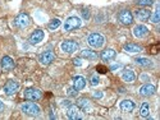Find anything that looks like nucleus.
Here are the masks:
<instances>
[{"label": "nucleus", "instance_id": "4468645a", "mask_svg": "<svg viewBox=\"0 0 160 120\" xmlns=\"http://www.w3.org/2000/svg\"><path fill=\"white\" fill-rule=\"evenodd\" d=\"M155 93V87L150 83L148 84H143L141 88H140V95L141 96H145V97H148V96H151Z\"/></svg>", "mask_w": 160, "mask_h": 120}, {"label": "nucleus", "instance_id": "a878e982", "mask_svg": "<svg viewBox=\"0 0 160 120\" xmlns=\"http://www.w3.org/2000/svg\"><path fill=\"white\" fill-rule=\"evenodd\" d=\"M150 18H151V21H152L154 23H158V22H159V19H160V10H159V8L155 10L154 16L151 14V17H150Z\"/></svg>", "mask_w": 160, "mask_h": 120}, {"label": "nucleus", "instance_id": "72a5a7b5", "mask_svg": "<svg viewBox=\"0 0 160 120\" xmlns=\"http://www.w3.org/2000/svg\"><path fill=\"white\" fill-rule=\"evenodd\" d=\"M94 97H95V98H101V97H102V93H101V92H95V93H94Z\"/></svg>", "mask_w": 160, "mask_h": 120}, {"label": "nucleus", "instance_id": "5701e85b", "mask_svg": "<svg viewBox=\"0 0 160 120\" xmlns=\"http://www.w3.org/2000/svg\"><path fill=\"white\" fill-rule=\"evenodd\" d=\"M149 114H150V105H149V102H143L141 106V110H140V115L142 118H148Z\"/></svg>", "mask_w": 160, "mask_h": 120}, {"label": "nucleus", "instance_id": "c756f323", "mask_svg": "<svg viewBox=\"0 0 160 120\" xmlns=\"http://www.w3.org/2000/svg\"><path fill=\"white\" fill-rule=\"evenodd\" d=\"M99 82H100V81H99V77L94 75V77L91 78V84H92V86H98V84H99Z\"/></svg>", "mask_w": 160, "mask_h": 120}, {"label": "nucleus", "instance_id": "423d86ee", "mask_svg": "<svg viewBox=\"0 0 160 120\" xmlns=\"http://www.w3.org/2000/svg\"><path fill=\"white\" fill-rule=\"evenodd\" d=\"M42 96V92L40 91L38 88H27L24 89V97L27 100H31V101H37L40 100Z\"/></svg>", "mask_w": 160, "mask_h": 120}, {"label": "nucleus", "instance_id": "bb28decb", "mask_svg": "<svg viewBox=\"0 0 160 120\" xmlns=\"http://www.w3.org/2000/svg\"><path fill=\"white\" fill-rule=\"evenodd\" d=\"M137 4L142 7H149L152 4V0H137Z\"/></svg>", "mask_w": 160, "mask_h": 120}, {"label": "nucleus", "instance_id": "393cba45", "mask_svg": "<svg viewBox=\"0 0 160 120\" xmlns=\"http://www.w3.org/2000/svg\"><path fill=\"white\" fill-rule=\"evenodd\" d=\"M77 105H78V108H81V109H82V110H85V111L90 108L88 100H86V98H79V100H78V102H77Z\"/></svg>", "mask_w": 160, "mask_h": 120}, {"label": "nucleus", "instance_id": "f03ea898", "mask_svg": "<svg viewBox=\"0 0 160 120\" xmlns=\"http://www.w3.org/2000/svg\"><path fill=\"white\" fill-rule=\"evenodd\" d=\"M87 42L91 47H95V49H99L104 45L105 42V38L100 33H91L88 37H87Z\"/></svg>", "mask_w": 160, "mask_h": 120}, {"label": "nucleus", "instance_id": "dca6fc26", "mask_svg": "<svg viewBox=\"0 0 160 120\" xmlns=\"http://www.w3.org/2000/svg\"><path fill=\"white\" fill-rule=\"evenodd\" d=\"M119 108L123 113H131L133 109H135V102L132 100H123L119 105Z\"/></svg>", "mask_w": 160, "mask_h": 120}, {"label": "nucleus", "instance_id": "4be33fe9", "mask_svg": "<svg viewBox=\"0 0 160 120\" xmlns=\"http://www.w3.org/2000/svg\"><path fill=\"white\" fill-rule=\"evenodd\" d=\"M135 61H136L137 65H140V66H145V68H148V66H151V65H152V63H151L150 59H148V58H142V56H141V58H136Z\"/></svg>", "mask_w": 160, "mask_h": 120}, {"label": "nucleus", "instance_id": "7c9ffc66", "mask_svg": "<svg viewBox=\"0 0 160 120\" xmlns=\"http://www.w3.org/2000/svg\"><path fill=\"white\" fill-rule=\"evenodd\" d=\"M67 93H68L69 96H76V95H77V89H76L74 87H73V88H68Z\"/></svg>", "mask_w": 160, "mask_h": 120}, {"label": "nucleus", "instance_id": "aec40b11", "mask_svg": "<svg viewBox=\"0 0 160 120\" xmlns=\"http://www.w3.org/2000/svg\"><path fill=\"white\" fill-rule=\"evenodd\" d=\"M81 56L85 58V59H88V60L98 59V54H96V52L92 51V50H87V49H85V50L81 51Z\"/></svg>", "mask_w": 160, "mask_h": 120}, {"label": "nucleus", "instance_id": "412c9836", "mask_svg": "<svg viewBox=\"0 0 160 120\" xmlns=\"http://www.w3.org/2000/svg\"><path fill=\"white\" fill-rule=\"evenodd\" d=\"M124 50L127 52H141L142 47L136 44H127V45H124Z\"/></svg>", "mask_w": 160, "mask_h": 120}, {"label": "nucleus", "instance_id": "7ed1b4c3", "mask_svg": "<svg viewBox=\"0 0 160 120\" xmlns=\"http://www.w3.org/2000/svg\"><path fill=\"white\" fill-rule=\"evenodd\" d=\"M81 24H82V21L78 17H69L64 23V31H73L78 28Z\"/></svg>", "mask_w": 160, "mask_h": 120}, {"label": "nucleus", "instance_id": "0eeeda50", "mask_svg": "<svg viewBox=\"0 0 160 120\" xmlns=\"http://www.w3.org/2000/svg\"><path fill=\"white\" fill-rule=\"evenodd\" d=\"M19 88V83L16 82V81H8L4 86V92H5V95L8 96H12V95H14V93L18 91Z\"/></svg>", "mask_w": 160, "mask_h": 120}, {"label": "nucleus", "instance_id": "6e6552de", "mask_svg": "<svg viewBox=\"0 0 160 120\" xmlns=\"http://www.w3.org/2000/svg\"><path fill=\"white\" fill-rule=\"evenodd\" d=\"M44 37H45V33H44V31L42 30H36V31H33L32 32V35L30 36V44L31 45H37V44H40L44 40Z\"/></svg>", "mask_w": 160, "mask_h": 120}, {"label": "nucleus", "instance_id": "f3484780", "mask_svg": "<svg viewBox=\"0 0 160 120\" xmlns=\"http://www.w3.org/2000/svg\"><path fill=\"white\" fill-rule=\"evenodd\" d=\"M14 66H16V64H14V61H13V59L10 56H4L2 59V68L4 70L9 72V70H12L13 68H14Z\"/></svg>", "mask_w": 160, "mask_h": 120}, {"label": "nucleus", "instance_id": "c85d7f7f", "mask_svg": "<svg viewBox=\"0 0 160 120\" xmlns=\"http://www.w3.org/2000/svg\"><path fill=\"white\" fill-rule=\"evenodd\" d=\"M158 50H159V45H152V46L149 47V52H150V54H152V55L158 54Z\"/></svg>", "mask_w": 160, "mask_h": 120}, {"label": "nucleus", "instance_id": "9d476101", "mask_svg": "<svg viewBox=\"0 0 160 120\" xmlns=\"http://www.w3.org/2000/svg\"><path fill=\"white\" fill-rule=\"evenodd\" d=\"M62 50L64 52H68V54H72V52L78 50V44L76 41H63L60 45Z\"/></svg>", "mask_w": 160, "mask_h": 120}, {"label": "nucleus", "instance_id": "9b49d317", "mask_svg": "<svg viewBox=\"0 0 160 120\" xmlns=\"http://www.w3.org/2000/svg\"><path fill=\"white\" fill-rule=\"evenodd\" d=\"M54 59H55V55H54V52H51V51H45L38 56V61L42 65L50 64L51 61H54Z\"/></svg>", "mask_w": 160, "mask_h": 120}, {"label": "nucleus", "instance_id": "f704fd0d", "mask_svg": "<svg viewBox=\"0 0 160 120\" xmlns=\"http://www.w3.org/2000/svg\"><path fill=\"white\" fill-rule=\"evenodd\" d=\"M3 110H4V103H3V101H0V113Z\"/></svg>", "mask_w": 160, "mask_h": 120}, {"label": "nucleus", "instance_id": "b1692460", "mask_svg": "<svg viewBox=\"0 0 160 120\" xmlns=\"http://www.w3.org/2000/svg\"><path fill=\"white\" fill-rule=\"evenodd\" d=\"M62 24V22H60V19H58V18H55V19H52L49 24H48V28L49 30H51V31H54V30H57L59 26Z\"/></svg>", "mask_w": 160, "mask_h": 120}, {"label": "nucleus", "instance_id": "a211bd4d", "mask_svg": "<svg viewBox=\"0 0 160 120\" xmlns=\"http://www.w3.org/2000/svg\"><path fill=\"white\" fill-rule=\"evenodd\" d=\"M86 86V79L82 77V75H77L73 78V87L77 89V91H81Z\"/></svg>", "mask_w": 160, "mask_h": 120}, {"label": "nucleus", "instance_id": "20e7f679", "mask_svg": "<svg viewBox=\"0 0 160 120\" xmlns=\"http://www.w3.org/2000/svg\"><path fill=\"white\" fill-rule=\"evenodd\" d=\"M118 19H119V22H121L122 24H124V26H129V24L133 23V14L131 13V10H128V9H123V10H121V13H119Z\"/></svg>", "mask_w": 160, "mask_h": 120}, {"label": "nucleus", "instance_id": "ddd939ff", "mask_svg": "<svg viewBox=\"0 0 160 120\" xmlns=\"http://www.w3.org/2000/svg\"><path fill=\"white\" fill-rule=\"evenodd\" d=\"M67 116H68V119H71V120L81 119V115H79V110H78V106L69 105L68 110H67Z\"/></svg>", "mask_w": 160, "mask_h": 120}, {"label": "nucleus", "instance_id": "cd10ccee", "mask_svg": "<svg viewBox=\"0 0 160 120\" xmlns=\"http://www.w3.org/2000/svg\"><path fill=\"white\" fill-rule=\"evenodd\" d=\"M96 70H98L99 73H101V74H105L106 72H108V68L100 64V65H98V66H96Z\"/></svg>", "mask_w": 160, "mask_h": 120}, {"label": "nucleus", "instance_id": "f257e3e1", "mask_svg": "<svg viewBox=\"0 0 160 120\" xmlns=\"http://www.w3.org/2000/svg\"><path fill=\"white\" fill-rule=\"evenodd\" d=\"M21 110L27 114V115H31V116H38L40 113H41V109H40V106L35 102H24L22 103L21 106Z\"/></svg>", "mask_w": 160, "mask_h": 120}, {"label": "nucleus", "instance_id": "2eb2a0df", "mask_svg": "<svg viewBox=\"0 0 160 120\" xmlns=\"http://www.w3.org/2000/svg\"><path fill=\"white\" fill-rule=\"evenodd\" d=\"M115 56H117V52H115L113 49H106V50L101 51V54H100V58H101L104 61H110V60H113Z\"/></svg>", "mask_w": 160, "mask_h": 120}, {"label": "nucleus", "instance_id": "f8f14e48", "mask_svg": "<svg viewBox=\"0 0 160 120\" xmlns=\"http://www.w3.org/2000/svg\"><path fill=\"white\" fill-rule=\"evenodd\" d=\"M133 35H135V37H137V38H143L149 35V28L143 24H138L133 28Z\"/></svg>", "mask_w": 160, "mask_h": 120}, {"label": "nucleus", "instance_id": "c9c22d12", "mask_svg": "<svg viewBox=\"0 0 160 120\" xmlns=\"http://www.w3.org/2000/svg\"><path fill=\"white\" fill-rule=\"evenodd\" d=\"M71 105V101H63V106H69Z\"/></svg>", "mask_w": 160, "mask_h": 120}, {"label": "nucleus", "instance_id": "1a4fd4ad", "mask_svg": "<svg viewBox=\"0 0 160 120\" xmlns=\"http://www.w3.org/2000/svg\"><path fill=\"white\" fill-rule=\"evenodd\" d=\"M135 17L141 21V22H148L151 17V12L149 9H146V8H142V9H137L135 12Z\"/></svg>", "mask_w": 160, "mask_h": 120}, {"label": "nucleus", "instance_id": "39448f33", "mask_svg": "<svg viewBox=\"0 0 160 120\" xmlns=\"http://www.w3.org/2000/svg\"><path fill=\"white\" fill-rule=\"evenodd\" d=\"M14 26L18 28H26L30 26V17L26 14V13H21L17 16V18L14 19Z\"/></svg>", "mask_w": 160, "mask_h": 120}, {"label": "nucleus", "instance_id": "2f4dec72", "mask_svg": "<svg viewBox=\"0 0 160 120\" xmlns=\"http://www.w3.org/2000/svg\"><path fill=\"white\" fill-rule=\"evenodd\" d=\"M82 16H83L85 19H88V18H90V12H88L87 9H83V10H82Z\"/></svg>", "mask_w": 160, "mask_h": 120}, {"label": "nucleus", "instance_id": "473e14b6", "mask_svg": "<svg viewBox=\"0 0 160 120\" xmlns=\"http://www.w3.org/2000/svg\"><path fill=\"white\" fill-rule=\"evenodd\" d=\"M73 63H74V65H82V61H81V59H79V58H76L74 60H73Z\"/></svg>", "mask_w": 160, "mask_h": 120}, {"label": "nucleus", "instance_id": "6ab92c4d", "mask_svg": "<svg viewBox=\"0 0 160 120\" xmlns=\"http://www.w3.org/2000/svg\"><path fill=\"white\" fill-rule=\"evenodd\" d=\"M122 78H123V81L124 82H128V83H132V82H135V79H136V74L135 72H133L132 69H126L122 74Z\"/></svg>", "mask_w": 160, "mask_h": 120}]
</instances>
